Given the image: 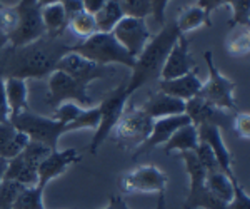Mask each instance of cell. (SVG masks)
Segmentation results:
<instances>
[{"mask_svg": "<svg viewBox=\"0 0 250 209\" xmlns=\"http://www.w3.org/2000/svg\"><path fill=\"white\" fill-rule=\"evenodd\" d=\"M72 50V44H65L62 37L42 39L22 47H10L0 52V77L43 79L57 70L59 60Z\"/></svg>", "mask_w": 250, "mask_h": 209, "instance_id": "obj_1", "label": "cell"}, {"mask_svg": "<svg viewBox=\"0 0 250 209\" xmlns=\"http://www.w3.org/2000/svg\"><path fill=\"white\" fill-rule=\"evenodd\" d=\"M180 35L182 34L177 29L175 22H170L164 23L159 34L150 37L144 50L135 57V64L130 69V80H128V84H125L128 95H132L145 84L160 77V72H162V67L165 60H167V55L170 54L172 47L175 46Z\"/></svg>", "mask_w": 250, "mask_h": 209, "instance_id": "obj_2", "label": "cell"}, {"mask_svg": "<svg viewBox=\"0 0 250 209\" xmlns=\"http://www.w3.org/2000/svg\"><path fill=\"white\" fill-rule=\"evenodd\" d=\"M72 52H77L99 66L119 64L127 69H132L135 64V57H132L108 32H97L88 39L80 40L79 44L72 46Z\"/></svg>", "mask_w": 250, "mask_h": 209, "instance_id": "obj_3", "label": "cell"}, {"mask_svg": "<svg viewBox=\"0 0 250 209\" xmlns=\"http://www.w3.org/2000/svg\"><path fill=\"white\" fill-rule=\"evenodd\" d=\"M9 120L20 132H23L32 142L43 144V146L50 147L52 151H57L60 138L68 132L67 124L59 122L54 117L34 114L30 111L20 112Z\"/></svg>", "mask_w": 250, "mask_h": 209, "instance_id": "obj_4", "label": "cell"}, {"mask_svg": "<svg viewBox=\"0 0 250 209\" xmlns=\"http://www.w3.org/2000/svg\"><path fill=\"white\" fill-rule=\"evenodd\" d=\"M50 152V147L29 140L25 149L9 161L3 181H12V183H17L23 187L37 186L39 166Z\"/></svg>", "mask_w": 250, "mask_h": 209, "instance_id": "obj_5", "label": "cell"}, {"mask_svg": "<svg viewBox=\"0 0 250 209\" xmlns=\"http://www.w3.org/2000/svg\"><path fill=\"white\" fill-rule=\"evenodd\" d=\"M185 169H187L188 179H190V187H188V196L185 199L182 209H227V204L219 201L215 196L205 186V174L207 171L195 158L193 151L180 152Z\"/></svg>", "mask_w": 250, "mask_h": 209, "instance_id": "obj_6", "label": "cell"}, {"mask_svg": "<svg viewBox=\"0 0 250 209\" xmlns=\"http://www.w3.org/2000/svg\"><path fill=\"white\" fill-rule=\"evenodd\" d=\"M204 57L208 69V79L207 82H202L199 97L207 100L212 106L220 107V109H225L229 112L239 111V106L235 102V82L222 74L220 69L213 62L210 50L205 52Z\"/></svg>", "mask_w": 250, "mask_h": 209, "instance_id": "obj_7", "label": "cell"}, {"mask_svg": "<svg viewBox=\"0 0 250 209\" xmlns=\"http://www.w3.org/2000/svg\"><path fill=\"white\" fill-rule=\"evenodd\" d=\"M45 102L52 109L63 102H74L82 109L94 107V99L88 94V86L75 80L62 70H54L48 75V94Z\"/></svg>", "mask_w": 250, "mask_h": 209, "instance_id": "obj_8", "label": "cell"}, {"mask_svg": "<svg viewBox=\"0 0 250 209\" xmlns=\"http://www.w3.org/2000/svg\"><path fill=\"white\" fill-rule=\"evenodd\" d=\"M154 126V119L147 116L139 106H125L124 114L114 127V138L127 149H137L148 138Z\"/></svg>", "mask_w": 250, "mask_h": 209, "instance_id": "obj_9", "label": "cell"}, {"mask_svg": "<svg viewBox=\"0 0 250 209\" xmlns=\"http://www.w3.org/2000/svg\"><path fill=\"white\" fill-rule=\"evenodd\" d=\"M128 97H130V95H128L127 87H125V84H124V86L108 92L105 97L102 99V102L99 104L100 120L94 132L90 147H88V151H90L92 154H97L99 147L110 138L115 124L119 122L120 116L124 114V109H125V106H127Z\"/></svg>", "mask_w": 250, "mask_h": 209, "instance_id": "obj_10", "label": "cell"}, {"mask_svg": "<svg viewBox=\"0 0 250 209\" xmlns=\"http://www.w3.org/2000/svg\"><path fill=\"white\" fill-rule=\"evenodd\" d=\"M17 9V25L9 35L10 47H22L42 39L45 35V27L42 22V5L37 0H20L15 5Z\"/></svg>", "mask_w": 250, "mask_h": 209, "instance_id": "obj_11", "label": "cell"}, {"mask_svg": "<svg viewBox=\"0 0 250 209\" xmlns=\"http://www.w3.org/2000/svg\"><path fill=\"white\" fill-rule=\"evenodd\" d=\"M168 183V176L154 166V164H147V166H139L134 171L127 172L122 178V191L127 194H162L165 192Z\"/></svg>", "mask_w": 250, "mask_h": 209, "instance_id": "obj_12", "label": "cell"}, {"mask_svg": "<svg viewBox=\"0 0 250 209\" xmlns=\"http://www.w3.org/2000/svg\"><path fill=\"white\" fill-rule=\"evenodd\" d=\"M57 70H62L74 77L79 82L90 86L94 80L110 77L115 74V70L110 66H99V64L92 62V60L85 59L83 55L77 54V52H67L57 64Z\"/></svg>", "mask_w": 250, "mask_h": 209, "instance_id": "obj_13", "label": "cell"}, {"mask_svg": "<svg viewBox=\"0 0 250 209\" xmlns=\"http://www.w3.org/2000/svg\"><path fill=\"white\" fill-rule=\"evenodd\" d=\"M110 34L114 35L117 42H119L132 57H137L152 37L145 19L127 17V15L117 23Z\"/></svg>", "mask_w": 250, "mask_h": 209, "instance_id": "obj_14", "label": "cell"}, {"mask_svg": "<svg viewBox=\"0 0 250 209\" xmlns=\"http://www.w3.org/2000/svg\"><path fill=\"white\" fill-rule=\"evenodd\" d=\"M185 114L195 127L199 126H215L219 129H232L233 114L229 111L208 104L202 97H193L185 102Z\"/></svg>", "mask_w": 250, "mask_h": 209, "instance_id": "obj_15", "label": "cell"}, {"mask_svg": "<svg viewBox=\"0 0 250 209\" xmlns=\"http://www.w3.org/2000/svg\"><path fill=\"white\" fill-rule=\"evenodd\" d=\"M185 124H190V119H188L187 114L168 116V117L155 119L148 138L134 151V159L145 154V152H150L152 149H155V147L164 146V144L172 138L173 132L177 129H180L182 126H185Z\"/></svg>", "mask_w": 250, "mask_h": 209, "instance_id": "obj_16", "label": "cell"}, {"mask_svg": "<svg viewBox=\"0 0 250 209\" xmlns=\"http://www.w3.org/2000/svg\"><path fill=\"white\" fill-rule=\"evenodd\" d=\"M82 159L77 149H65V151H52L39 166V183L37 187L45 191L47 184L50 181L62 176L68 167L77 164Z\"/></svg>", "mask_w": 250, "mask_h": 209, "instance_id": "obj_17", "label": "cell"}, {"mask_svg": "<svg viewBox=\"0 0 250 209\" xmlns=\"http://www.w3.org/2000/svg\"><path fill=\"white\" fill-rule=\"evenodd\" d=\"M197 70L195 60L190 55V49H188V40L185 39L182 34L179 40L175 42V46L172 47L170 54L167 55L162 72H160V80H170L180 75H185L188 72Z\"/></svg>", "mask_w": 250, "mask_h": 209, "instance_id": "obj_18", "label": "cell"}, {"mask_svg": "<svg viewBox=\"0 0 250 209\" xmlns=\"http://www.w3.org/2000/svg\"><path fill=\"white\" fill-rule=\"evenodd\" d=\"M197 132H199V140H202V142H205L212 149L222 172H224L225 176H229V178L235 176L233 167H232L233 156H232V152L227 149V146H225L224 138H222V132L219 127L199 126L197 127Z\"/></svg>", "mask_w": 250, "mask_h": 209, "instance_id": "obj_19", "label": "cell"}, {"mask_svg": "<svg viewBox=\"0 0 250 209\" xmlns=\"http://www.w3.org/2000/svg\"><path fill=\"white\" fill-rule=\"evenodd\" d=\"M202 87V80L197 75V70L188 72L180 77L170 79V80H160L159 79V91L164 94H168L175 99H180L184 102L197 97Z\"/></svg>", "mask_w": 250, "mask_h": 209, "instance_id": "obj_20", "label": "cell"}, {"mask_svg": "<svg viewBox=\"0 0 250 209\" xmlns=\"http://www.w3.org/2000/svg\"><path fill=\"white\" fill-rule=\"evenodd\" d=\"M142 111L147 116H150L152 119H160V117H168V116H179L185 114V102L180 99H175L164 92H154L150 94L145 102L142 104Z\"/></svg>", "mask_w": 250, "mask_h": 209, "instance_id": "obj_21", "label": "cell"}, {"mask_svg": "<svg viewBox=\"0 0 250 209\" xmlns=\"http://www.w3.org/2000/svg\"><path fill=\"white\" fill-rule=\"evenodd\" d=\"M29 138L20 132L10 120L0 122V158L10 161L19 156L29 144Z\"/></svg>", "mask_w": 250, "mask_h": 209, "instance_id": "obj_22", "label": "cell"}, {"mask_svg": "<svg viewBox=\"0 0 250 209\" xmlns=\"http://www.w3.org/2000/svg\"><path fill=\"white\" fill-rule=\"evenodd\" d=\"M3 89H5V99L9 104L10 117L20 114L23 111H29V87L27 80L19 77H5L3 79ZM9 117V119H10Z\"/></svg>", "mask_w": 250, "mask_h": 209, "instance_id": "obj_23", "label": "cell"}, {"mask_svg": "<svg viewBox=\"0 0 250 209\" xmlns=\"http://www.w3.org/2000/svg\"><path fill=\"white\" fill-rule=\"evenodd\" d=\"M42 22L45 27V35L59 39L63 35V32L68 29V19L63 10L62 3H48L42 5Z\"/></svg>", "mask_w": 250, "mask_h": 209, "instance_id": "obj_24", "label": "cell"}, {"mask_svg": "<svg viewBox=\"0 0 250 209\" xmlns=\"http://www.w3.org/2000/svg\"><path fill=\"white\" fill-rule=\"evenodd\" d=\"M197 146H199V132H197V127L190 122L173 132L172 138L164 144V149L167 154H170L172 151H179V152L193 151Z\"/></svg>", "mask_w": 250, "mask_h": 209, "instance_id": "obj_25", "label": "cell"}, {"mask_svg": "<svg viewBox=\"0 0 250 209\" xmlns=\"http://www.w3.org/2000/svg\"><path fill=\"white\" fill-rule=\"evenodd\" d=\"M175 25L179 29L180 34H187V32L197 30L200 27H210L212 25V19L208 17L205 12L200 9L199 5H190L185 7V9L179 14V19L175 20Z\"/></svg>", "mask_w": 250, "mask_h": 209, "instance_id": "obj_26", "label": "cell"}, {"mask_svg": "<svg viewBox=\"0 0 250 209\" xmlns=\"http://www.w3.org/2000/svg\"><path fill=\"white\" fill-rule=\"evenodd\" d=\"M94 17H95L99 32H108V34H110V32L114 30V27L125 17V15H124V10H122V7H120L119 0H107L102 5V9L97 12Z\"/></svg>", "mask_w": 250, "mask_h": 209, "instance_id": "obj_27", "label": "cell"}, {"mask_svg": "<svg viewBox=\"0 0 250 209\" xmlns=\"http://www.w3.org/2000/svg\"><path fill=\"white\" fill-rule=\"evenodd\" d=\"M233 178V176H232ZM205 186L215 196L217 199L227 204L233 196V186L229 176H225L222 171H212L205 174Z\"/></svg>", "mask_w": 250, "mask_h": 209, "instance_id": "obj_28", "label": "cell"}, {"mask_svg": "<svg viewBox=\"0 0 250 209\" xmlns=\"http://www.w3.org/2000/svg\"><path fill=\"white\" fill-rule=\"evenodd\" d=\"M225 49L232 57H244L250 49V32L249 27H233L225 42Z\"/></svg>", "mask_w": 250, "mask_h": 209, "instance_id": "obj_29", "label": "cell"}, {"mask_svg": "<svg viewBox=\"0 0 250 209\" xmlns=\"http://www.w3.org/2000/svg\"><path fill=\"white\" fill-rule=\"evenodd\" d=\"M68 29L74 32L77 37L80 39H88L90 35H94L99 32L97 29V22H95V17L92 14H88V12L83 9L80 10L79 14L72 15L70 19H68Z\"/></svg>", "mask_w": 250, "mask_h": 209, "instance_id": "obj_30", "label": "cell"}, {"mask_svg": "<svg viewBox=\"0 0 250 209\" xmlns=\"http://www.w3.org/2000/svg\"><path fill=\"white\" fill-rule=\"evenodd\" d=\"M12 209H45L43 204V189L34 187H23L14 201Z\"/></svg>", "mask_w": 250, "mask_h": 209, "instance_id": "obj_31", "label": "cell"}, {"mask_svg": "<svg viewBox=\"0 0 250 209\" xmlns=\"http://www.w3.org/2000/svg\"><path fill=\"white\" fill-rule=\"evenodd\" d=\"M232 9V19L229 29L233 27H249L250 22V0H230L229 2Z\"/></svg>", "mask_w": 250, "mask_h": 209, "instance_id": "obj_32", "label": "cell"}, {"mask_svg": "<svg viewBox=\"0 0 250 209\" xmlns=\"http://www.w3.org/2000/svg\"><path fill=\"white\" fill-rule=\"evenodd\" d=\"M119 3L124 10V15L127 17L145 19L152 15L150 0H119Z\"/></svg>", "mask_w": 250, "mask_h": 209, "instance_id": "obj_33", "label": "cell"}, {"mask_svg": "<svg viewBox=\"0 0 250 209\" xmlns=\"http://www.w3.org/2000/svg\"><path fill=\"white\" fill-rule=\"evenodd\" d=\"M100 120V111L99 106H94L90 109H83L82 114L79 116L77 120H74L72 124H68V132L70 131H79V129H87V127H92V129H97Z\"/></svg>", "mask_w": 250, "mask_h": 209, "instance_id": "obj_34", "label": "cell"}, {"mask_svg": "<svg viewBox=\"0 0 250 209\" xmlns=\"http://www.w3.org/2000/svg\"><path fill=\"white\" fill-rule=\"evenodd\" d=\"M83 109L82 107H79L77 104H74V102H63V104H60L59 107H55L54 109V117L55 120H59V122H62V124H72L74 120H77L79 119V116L82 114Z\"/></svg>", "mask_w": 250, "mask_h": 209, "instance_id": "obj_35", "label": "cell"}, {"mask_svg": "<svg viewBox=\"0 0 250 209\" xmlns=\"http://www.w3.org/2000/svg\"><path fill=\"white\" fill-rule=\"evenodd\" d=\"M193 154H195V158L199 159V163L204 166V169L207 172H212V171H222L219 163H217L215 156H213V152L210 147L207 146L205 142L202 140H199V146L193 149Z\"/></svg>", "mask_w": 250, "mask_h": 209, "instance_id": "obj_36", "label": "cell"}, {"mask_svg": "<svg viewBox=\"0 0 250 209\" xmlns=\"http://www.w3.org/2000/svg\"><path fill=\"white\" fill-rule=\"evenodd\" d=\"M230 181H232V186H233V196L227 203V209H250L249 192L244 189V186H242L240 181L237 179V176L230 178Z\"/></svg>", "mask_w": 250, "mask_h": 209, "instance_id": "obj_37", "label": "cell"}, {"mask_svg": "<svg viewBox=\"0 0 250 209\" xmlns=\"http://www.w3.org/2000/svg\"><path fill=\"white\" fill-rule=\"evenodd\" d=\"M23 189V186H20L17 183L12 181H3L0 184V209H12L14 201L19 196V192Z\"/></svg>", "mask_w": 250, "mask_h": 209, "instance_id": "obj_38", "label": "cell"}, {"mask_svg": "<svg viewBox=\"0 0 250 209\" xmlns=\"http://www.w3.org/2000/svg\"><path fill=\"white\" fill-rule=\"evenodd\" d=\"M232 129H235L237 136L245 140L250 139V116L249 112H237L232 119Z\"/></svg>", "mask_w": 250, "mask_h": 209, "instance_id": "obj_39", "label": "cell"}, {"mask_svg": "<svg viewBox=\"0 0 250 209\" xmlns=\"http://www.w3.org/2000/svg\"><path fill=\"white\" fill-rule=\"evenodd\" d=\"M170 0H150V7H152V15H154L155 22L164 25L165 23V10Z\"/></svg>", "mask_w": 250, "mask_h": 209, "instance_id": "obj_40", "label": "cell"}, {"mask_svg": "<svg viewBox=\"0 0 250 209\" xmlns=\"http://www.w3.org/2000/svg\"><path fill=\"white\" fill-rule=\"evenodd\" d=\"M229 2H230V0H199L197 5L212 19V12H215L217 9H220V7H224V5H229Z\"/></svg>", "mask_w": 250, "mask_h": 209, "instance_id": "obj_41", "label": "cell"}, {"mask_svg": "<svg viewBox=\"0 0 250 209\" xmlns=\"http://www.w3.org/2000/svg\"><path fill=\"white\" fill-rule=\"evenodd\" d=\"M10 117L9 104L5 99V89H3V77H0V122H7Z\"/></svg>", "mask_w": 250, "mask_h": 209, "instance_id": "obj_42", "label": "cell"}, {"mask_svg": "<svg viewBox=\"0 0 250 209\" xmlns=\"http://www.w3.org/2000/svg\"><path fill=\"white\" fill-rule=\"evenodd\" d=\"M63 7V10H65L67 14V19H70L72 15L79 14L80 10H83V2L82 0H63V2H60Z\"/></svg>", "mask_w": 250, "mask_h": 209, "instance_id": "obj_43", "label": "cell"}, {"mask_svg": "<svg viewBox=\"0 0 250 209\" xmlns=\"http://www.w3.org/2000/svg\"><path fill=\"white\" fill-rule=\"evenodd\" d=\"M102 209H130L125 203V199L122 196H117V194H112L110 199H108V204L107 208H102Z\"/></svg>", "mask_w": 250, "mask_h": 209, "instance_id": "obj_44", "label": "cell"}, {"mask_svg": "<svg viewBox=\"0 0 250 209\" xmlns=\"http://www.w3.org/2000/svg\"><path fill=\"white\" fill-rule=\"evenodd\" d=\"M83 2V9H85L88 14L95 15L97 12L102 9V5L107 2V0H82Z\"/></svg>", "mask_w": 250, "mask_h": 209, "instance_id": "obj_45", "label": "cell"}, {"mask_svg": "<svg viewBox=\"0 0 250 209\" xmlns=\"http://www.w3.org/2000/svg\"><path fill=\"white\" fill-rule=\"evenodd\" d=\"M7 164H9V161L0 158V184L3 183V178H5V171H7Z\"/></svg>", "mask_w": 250, "mask_h": 209, "instance_id": "obj_46", "label": "cell"}, {"mask_svg": "<svg viewBox=\"0 0 250 209\" xmlns=\"http://www.w3.org/2000/svg\"><path fill=\"white\" fill-rule=\"evenodd\" d=\"M0 7H2V0H0ZM7 46H9V37H7L2 30H0V52L5 49Z\"/></svg>", "mask_w": 250, "mask_h": 209, "instance_id": "obj_47", "label": "cell"}, {"mask_svg": "<svg viewBox=\"0 0 250 209\" xmlns=\"http://www.w3.org/2000/svg\"><path fill=\"white\" fill-rule=\"evenodd\" d=\"M155 209H165V192L159 194V203H157Z\"/></svg>", "mask_w": 250, "mask_h": 209, "instance_id": "obj_48", "label": "cell"}, {"mask_svg": "<svg viewBox=\"0 0 250 209\" xmlns=\"http://www.w3.org/2000/svg\"><path fill=\"white\" fill-rule=\"evenodd\" d=\"M40 5H48V3H60L63 2V0H37Z\"/></svg>", "mask_w": 250, "mask_h": 209, "instance_id": "obj_49", "label": "cell"}]
</instances>
